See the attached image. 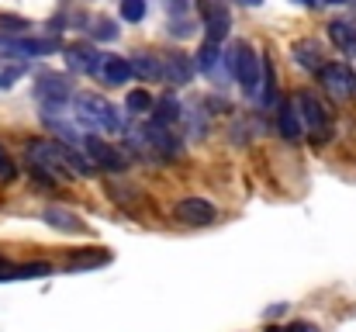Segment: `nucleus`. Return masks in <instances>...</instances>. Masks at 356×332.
Here are the masks:
<instances>
[{
  "label": "nucleus",
  "mask_w": 356,
  "mask_h": 332,
  "mask_svg": "<svg viewBox=\"0 0 356 332\" xmlns=\"http://www.w3.org/2000/svg\"><path fill=\"white\" fill-rule=\"evenodd\" d=\"M73 108L80 114L87 135L97 132V128H101V132H111V135H121V132H124V114H121L108 97H101V94L76 90V94H73Z\"/></svg>",
  "instance_id": "nucleus-1"
},
{
  "label": "nucleus",
  "mask_w": 356,
  "mask_h": 332,
  "mask_svg": "<svg viewBox=\"0 0 356 332\" xmlns=\"http://www.w3.org/2000/svg\"><path fill=\"white\" fill-rule=\"evenodd\" d=\"M225 63H229V70H232V77L238 80V87H242V94L245 97H256L259 101V90H263V56L252 49V45H245V42H236L229 52H225Z\"/></svg>",
  "instance_id": "nucleus-2"
},
{
  "label": "nucleus",
  "mask_w": 356,
  "mask_h": 332,
  "mask_svg": "<svg viewBox=\"0 0 356 332\" xmlns=\"http://www.w3.org/2000/svg\"><path fill=\"white\" fill-rule=\"evenodd\" d=\"M291 101H294V108L301 114L305 135H308L312 142H325V139L332 135V118H329L325 104H322L312 90H298V94H291Z\"/></svg>",
  "instance_id": "nucleus-3"
},
{
  "label": "nucleus",
  "mask_w": 356,
  "mask_h": 332,
  "mask_svg": "<svg viewBox=\"0 0 356 332\" xmlns=\"http://www.w3.org/2000/svg\"><path fill=\"white\" fill-rule=\"evenodd\" d=\"M80 152H83L97 170H108V173H124V170H128V156H124L121 149H115L111 142H104V139L87 135L83 145H80Z\"/></svg>",
  "instance_id": "nucleus-4"
},
{
  "label": "nucleus",
  "mask_w": 356,
  "mask_h": 332,
  "mask_svg": "<svg viewBox=\"0 0 356 332\" xmlns=\"http://www.w3.org/2000/svg\"><path fill=\"white\" fill-rule=\"evenodd\" d=\"M318 84H322L325 94L336 97V101H350V97H356V73L346 66V63H325V66L318 70Z\"/></svg>",
  "instance_id": "nucleus-5"
},
{
  "label": "nucleus",
  "mask_w": 356,
  "mask_h": 332,
  "mask_svg": "<svg viewBox=\"0 0 356 332\" xmlns=\"http://www.w3.org/2000/svg\"><path fill=\"white\" fill-rule=\"evenodd\" d=\"M197 7H201V17H204V42L222 45L225 35H229V24H232L225 3L222 0H197Z\"/></svg>",
  "instance_id": "nucleus-6"
},
{
  "label": "nucleus",
  "mask_w": 356,
  "mask_h": 332,
  "mask_svg": "<svg viewBox=\"0 0 356 332\" xmlns=\"http://www.w3.org/2000/svg\"><path fill=\"white\" fill-rule=\"evenodd\" d=\"M73 94H76V90H73L70 77H59V73H45V77L35 84L38 104H70Z\"/></svg>",
  "instance_id": "nucleus-7"
},
{
  "label": "nucleus",
  "mask_w": 356,
  "mask_h": 332,
  "mask_svg": "<svg viewBox=\"0 0 356 332\" xmlns=\"http://www.w3.org/2000/svg\"><path fill=\"white\" fill-rule=\"evenodd\" d=\"M142 132H145V139H149V145H152L156 159H177V156L184 152V145H180V139H177V132H173V128L149 121V125H142Z\"/></svg>",
  "instance_id": "nucleus-8"
},
{
  "label": "nucleus",
  "mask_w": 356,
  "mask_h": 332,
  "mask_svg": "<svg viewBox=\"0 0 356 332\" xmlns=\"http://www.w3.org/2000/svg\"><path fill=\"white\" fill-rule=\"evenodd\" d=\"M101 59H104V52H97V49L87 45V42H76V45L66 49V66H70L73 73H83V77H97Z\"/></svg>",
  "instance_id": "nucleus-9"
},
{
  "label": "nucleus",
  "mask_w": 356,
  "mask_h": 332,
  "mask_svg": "<svg viewBox=\"0 0 356 332\" xmlns=\"http://www.w3.org/2000/svg\"><path fill=\"white\" fill-rule=\"evenodd\" d=\"M173 215L177 221H184V225H211L215 221V205L211 201H204V198H184V201H177V208H173Z\"/></svg>",
  "instance_id": "nucleus-10"
},
{
  "label": "nucleus",
  "mask_w": 356,
  "mask_h": 332,
  "mask_svg": "<svg viewBox=\"0 0 356 332\" xmlns=\"http://www.w3.org/2000/svg\"><path fill=\"white\" fill-rule=\"evenodd\" d=\"M277 132H280V139H287V142H301V139H305L301 114H298V108H294L291 97H284L280 108H277Z\"/></svg>",
  "instance_id": "nucleus-11"
},
{
  "label": "nucleus",
  "mask_w": 356,
  "mask_h": 332,
  "mask_svg": "<svg viewBox=\"0 0 356 332\" xmlns=\"http://www.w3.org/2000/svg\"><path fill=\"white\" fill-rule=\"evenodd\" d=\"M3 45L21 59H35V56H52L59 49V38H3Z\"/></svg>",
  "instance_id": "nucleus-12"
},
{
  "label": "nucleus",
  "mask_w": 356,
  "mask_h": 332,
  "mask_svg": "<svg viewBox=\"0 0 356 332\" xmlns=\"http://www.w3.org/2000/svg\"><path fill=\"white\" fill-rule=\"evenodd\" d=\"M191 77H194V63H191V56H184V52H170L166 63H163V80H170L173 87H187Z\"/></svg>",
  "instance_id": "nucleus-13"
},
{
  "label": "nucleus",
  "mask_w": 356,
  "mask_h": 332,
  "mask_svg": "<svg viewBox=\"0 0 356 332\" xmlns=\"http://www.w3.org/2000/svg\"><path fill=\"white\" fill-rule=\"evenodd\" d=\"M24 70H28V59L14 56V52L3 45V38H0V90L14 87V84L24 77Z\"/></svg>",
  "instance_id": "nucleus-14"
},
{
  "label": "nucleus",
  "mask_w": 356,
  "mask_h": 332,
  "mask_svg": "<svg viewBox=\"0 0 356 332\" xmlns=\"http://www.w3.org/2000/svg\"><path fill=\"white\" fill-rule=\"evenodd\" d=\"M97 77H101L104 84H111V87L128 84V80H131V59H124V56H104Z\"/></svg>",
  "instance_id": "nucleus-15"
},
{
  "label": "nucleus",
  "mask_w": 356,
  "mask_h": 332,
  "mask_svg": "<svg viewBox=\"0 0 356 332\" xmlns=\"http://www.w3.org/2000/svg\"><path fill=\"white\" fill-rule=\"evenodd\" d=\"M329 38H332V45H336L339 52L356 56V24L353 21H346V17L329 21Z\"/></svg>",
  "instance_id": "nucleus-16"
},
{
  "label": "nucleus",
  "mask_w": 356,
  "mask_h": 332,
  "mask_svg": "<svg viewBox=\"0 0 356 332\" xmlns=\"http://www.w3.org/2000/svg\"><path fill=\"white\" fill-rule=\"evenodd\" d=\"M111 260V253L104 246H94V249H73L66 256V267L70 270H94V267H104Z\"/></svg>",
  "instance_id": "nucleus-17"
},
{
  "label": "nucleus",
  "mask_w": 356,
  "mask_h": 332,
  "mask_svg": "<svg viewBox=\"0 0 356 332\" xmlns=\"http://www.w3.org/2000/svg\"><path fill=\"white\" fill-rule=\"evenodd\" d=\"M131 77H138L142 84H159L163 80V63L152 52H138V56H131Z\"/></svg>",
  "instance_id": "nucleus-18"
},
{
  "label": "nucleus",
  "mask_w": 356,
  "mask_h": 332,
  "mask_svg": "<svg viewBox=\"0 0 356 332\" xmlns=\"http://www.w3.org/2000/svg\"><path fill=\"white\" fill-rule=\"evenodd\" d=\"M42 219L49 221L52 228H59V232H73V235H80V232L87 228L83 221L76 219L73 212H66V208H45V212H42Z\"/></svg>",
  "instance_id": "nucleus-19"
},
{
  "label": "nucleus",
  "mask_w": 356,
  "mask_h": 332,
  "mask_svg": "<svg viewBox=\"0 0 356 332\" xmlns=\"http://www.w3.org/2000/svg\"><path fill=\"white\" fill-rule=\"evenodd\" d=\"M152 108H156L152 111V121H156V125H166V128H173V125L184 118V111H180V101H177V97H163V101L152 104Z\"/></svg>",
  "instance_id": "nucleus-20"
},
{
  "label": "nucleus",
  "mask_w": 356,
  "mask_h": 332,
  "mask_svg": "<svg viewBox=\"0 0 356 332\" xmlns=\"http://www.w3.org/2000/svg\"><path fill=\"white\" fill-rule=\"evenodd\" d=\"M294 59H298V66H305V70H312V73H318V70L325 66L315 42H298V45H294Z\"/></svg>",
  "instance_id": "nucleus-21"
},
{
  "label": "nucleus",
  "mask_w": 356,
  "mask_h": 332,
  "mask_svg": "<svg viewBox=\"0 0 356 332\" xmlns=\"http://www.w3.org/2000/svg\"><path fill=\"white\" fill-rule=\"evenodd\" d=\"M225 59V52L215 45V42H204L201 49H197V59H194V70H201V73H215V66Z\"/></svg>",
  "instance_id": "nucleus-22"
},
{
  "label": "nucleus",
  "mask_w": 356,
  "mask_h": 332,
  "mask_svg": "<svg viewBox=\"0 0 356 332\" xmlns=\"http://www.w3.org/2000/svg\"><path fill=\"white\" fill-rule=\"evenodd\" d=\"M259 104L273 108L277 104V77H273V63L263 59V90H259Z\"/></svg>",
  "instance_id": "nucleus-23"
},
{
  "label": "nucleus",
  "mask_w": 356,
  "mask_h": 332,
  "mask_svg": "<svg viewBox=\"0 0 356 332\" xmlns=\"http://www.w3.org/2000/svg\"><path fill=\"white\" fill-rule=\"evenodd\" d=\"M52 267L49 263H17L14 267V280H35V277H49Z\"/></svg>",
  "instance_id": "nucleus-24"
},
{
  "label": "nucleus",
  "mask_w": 356,
  "mask_h": 332,
  "mask_svg": "<svg viewBox=\"0 0 356 332\" xmlns=\"http://www.w3.org/2000/svg\"><path fill=\"white\" fill-rule=\"evenodd\" d=\"M124 108L131 111V114H149V111H152V97H149L145 90H131L128 101H124Z\"/></svg>",
  "instance_id": "nucleus-25"
},
{
  "label": "nucleus",
  "mask_w": 356,
  "mask_h": 332,
  "mask_svg": "<svg viewBox=\"0 0 356 332\" xmlns=\"http://www.w3.org/2000/svg\"><path fill=\"white\" fill-rule=\"evenodd\" d=\"M145 0H121V17L124 21H131V24H138L142 17H145Z\"/></svg>",
  "instance_id": "nucleus-26"
},
{
  "label": "nucleus",
  "mask_w": 356,
  "mask_h": 332,
  "mask_svg": "<svg viewBox=\"0 0 356 332\" xmlns=\"http://www.w3.org/2000/svg\"><path fill=\"white\" fill-rule=\"evenodd\" d=\"M17 177V166H14V159H10V152L0 145V184H10Z\"/></svg>",
  "instance_id": "nucleus-27"
},
{
  "label": "nucleus",
  "mask_w": 356,
  "mask_h": 332,
  "mask_svg": "<svg viewBox=\"0 0 356 332\" xmlns=\"http://www.w3.org/2000/svg\"><path fill=\"white\" fill-rule=\"evenodd\" d=\"M266 332H318V329L308 326V322H291V326H270Z\"/></svg>",
  "instance_id": "nucleus-28"
},
{
  "label": "nucleus",
  "mask_w": 356,
  "mask_h": 332,
  "mask_svg": "<svg viewBox=\"0 0 356 332\" xmlns=\"http://www.w3.org/2000/svg\"><path fill=\"white\" fill-rule=\"evenodd\" d=\"M115 31H118V28H115V24H111V21H101V24H97V31H94V35H97V38H111V35H115Z\"/></svg>",
  "instance_id": "nucleus-29"
},
{
  "label": "nucleus",
  "mask_w": 356,
  "mask_h": 332,
  "mask_svg": "<svg viewBox=\"0 0 356 332\" xmlns=\"http://www.w3.org/2000/svg\"><path fill=\"white\" fill-rule=\"evenodd\" d=\"M238 3H245V7H259L263 0H238Z\"/></svg>",
  "instance_id": "nucleus-30"
},
{
  "label": "nucleus",
  "mask_w": 356,
  "mask_h": 332,
  "mask_svg": "<svg viewBox=\"0 0 356 332\" xmlns=\"http://www.w3.org/2000/svg\"><path fill=\"white\" fill-rule=\"evenodd\" d=\"M298 3H305V7H315V3H318V0H298Z\"/></svg>",
  "instance_id": "nucleus-31"
},
{
  "label": "nucleus",
  "mask_w": 356,
  "mask_h": 332,
  "mask_svg": "<svg viewBox=\"0 0 356 332\" xmlns=\"http://www.w3.org/2000/svg\"><path fill=\"white\" fill-rule=\"evenodd\" d=\"M329 3H346V0H329Z\"/></svg>",
  "instance_id": "nucleus-32"
}]
</instances>
